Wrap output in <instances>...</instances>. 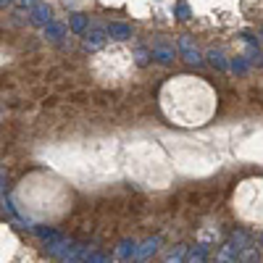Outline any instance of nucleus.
<instances>
[{"mask_svg":"<svg viewBox=\"0 0 263 263\" xmlns=\"http://www.w3.org/2000/svg\"><path fill=\"white\" fill-rule=\"evenodd\" d=\"M161 108L174 124L200 127L216 111V90L203 76L179 74L161 87Z\"/></svg>","mask_w":263,"mask_h":263,"instance_id":"f257e3e1","label":"nucleus"},{"mask_svg":"<svg viewBox=\"0 0 263 263\" xmlns=\"http://www.w3.org/2000/svg\"><path fill=\"white\" fill-rule=\"evenodd\" d=\"M92 76L103 84H121L124 79H129L134 71V56H132L129 45L113 42L100 48L90 61Z\"/></svg>","mask_w":263,"mask_h":263,"instance_id":"f03ea898","label":"nucleus"}]
</instances>
